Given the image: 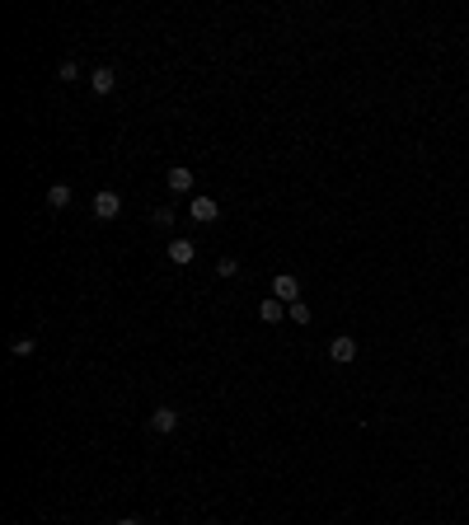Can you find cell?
<instances>
[{
  "label": "cell",
  "mask_w": 469,
  "mask_h": 525,
  "mask_svg": "<svg viewBox=\"0 0 469 525\" xmlns=\"http://www.w3.org/2000/svg\"><path fill=\"white\" fill-rule=\"evenodd\" d=\"M89 207H94V216H99V221H118V211H122V197H118L113 188H99Z\"/></svg>",
  "instance_id": "6da1fadb"
},
{
  "label": "cell",
  "mask_w": 469,
  "mask_h": 525,
  "mask_svg": "<svg viewBox=\"0 0 469 525\" xmlns=\"http://www.w3.org/2000/svg\"><path fill=\"white\" fill-rule=\"evenodd\" d=\"M151 427H155L160 436H169V432H179V408H169V403H160L155 413H151Z\"/></svg>",
  "instance_id": "7a4b0ae2"
},
{
  "label": "cell",
  "mask_w": 469,
  "mask_h": 525,
  "mask_svg": "<svg viewBox=\"0 0 469 525\" xmlns=\"http://www.w3.org/2000/svg\"><path fill=\"white\" fill-rule=\"evenodd\" d=\"M113 85H118V71H113V66H94V71H89V89H94V94H113Z\"/></svg>",
  "instance_id": "3957f363"
},
{
  "label": "cell",
  "mask_w": 469,
  "mask_h": 525,
  "mask_svg": "<svg viewBox=\"0 0 469 525\" xmlns=\"http://www.w3.org/2000/svg\"><path fill=\"white\" fill-rule=\"evenodd\" d=\"M197 258V244H193V239H169V262H179V267H188V262Z\"/></svg>",
  "instance_id": "277c9868"
},
{
  "label": "cell",
  "mask_w": 469,
  "mask_h": 525,
  "mask_svg": "<svg viewBox=\"0 0 469 525\" xmlns=\"http://www.w3.org/2000/svg\"><path fill=\"white\" fill-rule=\"evenodd\" d=\"M164 183L174 188V192H193V188H197V179H193V169H183V164H174V169H169V174H164Z\"/></svg>",
  "instance_id": "5b68a950"
},
{
  "label": "cell",
  "mask_w": 469,
  "mask_h": 525,
  "mask_svg": "<svg viewBox=\"0 0 469 525\" xmlns=\"http://www.w3.org/2000/svg\"><path fill=\"white\" fill-rule=\"evenodd\" d=\"M272 291H277V300H301V282H296V277H291V272H277V277H272Z\"/></svg>",
  "instance_id": "8992f818"
},
{
  "label": "cell",
  "mask_w": 469,
  "mask_h": 525,
  "mask_svg": "<svg viewBox=\"0 0 469 525\" xmlns=\"http://www.w3.org/2000/svg\"><path fill=\"white\" fill-rule=\"evenodd\" d=\"M329 357H334L338 366H347V361L357 357V338H347V333H342V338H334V342H329Z\"/></svg>",
  "instance_id": "52a82bcc"
},
{
  "label": "cell",
  "mask_w": 469,
  "mask_h": 525,
  "mask_svg": "<svg viewBox=\"0 0 469 525\" xmlns=\"http://www.w3.org/2000/svg\"><path fill=\"white\" fill-rule=\"evenodd\" d=\"M188 211H193V221H216V216H221L216 197H193V202H188Z\"/></svg>",
  "instance_id": "ba28073f"
},
{
  "label": "cell",
  "mask_w": 469,
  "mask_h": 525,
  "mask_svg": "<svg viewBox=\"0 0 469 525\" xmlns=\"http://www.w3.org/2000/svg\"><path fill=\"white\" fill-rule=\"evenodd\" d=\"M282 315H287V300H277V295H272V300H263V305H259V319H263V324H277Z\"/></svg>",
  "instance_id": "9c48e42d"
},
{
  "label": "cell",
  "mask_w": 469,
  "mask_h": 525,
  "mask_svg": "<svg viewBox=\"0 0 469 525\" xmlns=\"http://www.w3.org/2000/svg\"><path fill=\"white\" fill-rule=\"evenodd\" d=\"M47 207H56V211L71 207V188H66V183H52V188H47Z\"/></svg>",
  "instance_id": "30bf717a"
},
{
  "label": "cell",
  "mask_w": 469,
  "mask_h": 525,
  "mask_svg": "<svg viewBox=\"0 0 469 525\" xmlns=\"http://www.w3.org/2000/svg\"><path fill=\"white\" fill-rule=\"evenodd\" d=\"M287 315L296 319V324H310V319H314V315H310V305H305V300H291V305H287Z\"/></svg>",
  "instance_id": "8fae6325"
},
{
  "label": "cell",
  "mask_w": 469,
  "mask_h": 525,
  "mask_svg": "<svg viewBox=\"0 0 469 525\" xmlns=\"http://www.w3.org/2000/svg\"><path fill=\"white\" fill-rule=\"evenodd\" d=\"M33 347H38L33 338H14V342H10V352H14V357H33Z\"/></svg>",
  "instance_id": "7c38bea8"
},
{
  "label": "cell",
  "mask_w": 469,
  "mask_h": 525,
  "mask_svg": "<svg viewBox=\"0 0 469 525\" xmlns=\"http://www.w3.org/2000/svg\"><path fill=\"white\" fill-rule=\"evenodd\" d=\"M56 76L71 85V80H80V66H76V61H61V66H56Z\"/></svg>",
  "instance_id": "4fadbf2b"
},
{
  "label": "cell",
  "mask_w": 469,
  "mask_h": 525,
  "mask_svg": "<svg viewBox=\"0 0 469 525\" xmlns=\"http://www.w3.org/2000/svg\"><path fill=\"white\" fill-rule=\"evenodd\" d=\"M151 221H155V225H174V207H155V211H151Z\"/></svg>",
  "instance_id": "5bb4252c"
},
{
  "label": "cell",
  "mask_w": 469,
  "mask_h": 525,
  "mask_svg": "<svg viewBox=\"0 0 469 525\" xmlns=\"http://www.w3.org/2000/svg\"><path fill=\"white\" fill-rule=\"evenodd\" d=\"M235 272H239V262H235V258H221V262H216V277H235Z\"/></svg>",
  "instance_id": "9a60e30c"
},
{
  "label": "cell",
  "mask_w": 469,
  "mask_h": 525,
  "mask_svg": "<svg viewBox=\"0 0 469 525\" xmlns=\"http://www.w3.org/2000/svg\"><path fill=\"white\" fill-rule=\"evenodd\" d=\"M118 525H141V521H136V516H122V521H118Z\"/></svg>",
  "instance_id": "2e32d148"
}]
</instances>
